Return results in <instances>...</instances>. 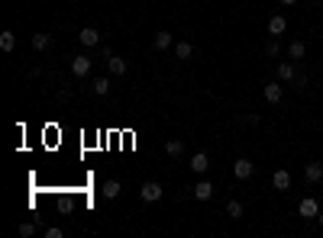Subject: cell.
Masks as SVG:
<instances>
[{
	"mask_svg": "<svg viewBox=\"0 0 323 238\" xmlns=\"http://www.w3.org/2000/svg\"><path fill=\"white\" fill-rule=\"evenodd\" d=\"M71 74L75 77H87V74H91V58H87V55H75L71 58Z\"/></svg>",
	"mask_w": 323,
	"mask_h": 238,
	"instance_id": "1",
	"label": "cell"
},
{
	"mask_svg": "<svg viewBox=\"0 0 323 238\" xmlns=\"http://www.w3.org/2000/svg\"><path fill=\"white\" fill-rule=\"evenodd\" d=\"M233 174H236L239 180H249L252 174H256V167H252L249 158H236V164H233Z\"/></svg>",
	"mask_w": 323,
	"mask_h": 238,
	"instance_id": "2",
	"label": "cell"
},
{
	"mask_svg": "<svg viewBox=\"0 0 323 238\" xmlns=\"http://www.w3.org/2000/svg\"><path fill=\"white\" fill-rule=\"evenodd\" d=\"M139 197H142V203H159L162 200V187L159 183H142V190H139Z\"/></svg>",
	"mask_w": 323,
	"mask_h": 238,
	"instance_id": "3",
	"label": "cell"
},
{
	"mask_svg": "<svg viewBox=\"0 0 323 238\" xmlns=\"http://www.w3.org/2000/svg\"><path fill=\"white\" fill-rule=\"evenodd\" d=\"M298 213H301L304 219H317V216H320L317 200H313V197H304V200H301V206H298Z\"/></svg>",
	"mask_w": 323,
	"mask_h": 238,
	"instance_id": "4",
	"label": "cell"
},
{
	"mask_svg": "<svg viewBox=\"0 0 323 238\" xmlns=\"http://www.w3.org/2000/svg\"><path fill=\"white\" fill-rule=\"evenodd\" d=\"M78 39H81V45H87V49H94V45H100V32L94 29V26H84L81 32H78Z\"/></svg>",
	"mask_w": 323,
	"mask_h": 238,
	"instance_id": "5",
	"label": "cell"
},
{
	"mask_svg": "<svg viewBox=\"0 0 323 238\" xmlns=\"http://www.w3.org/2000/svg\"><path fill=\"white\" fill-rule=\"evenodd\" d=\"M191 190H194V200H197V203H207V200L213 197V183H210V180H200V183H194Z\"/></svg>",
	"mask_w": 323,
	"mask_h": 238,
	"instance_id": "6",
	"label": "cell"
},
{
	"mask_svg": "<svg viewBox=\"0 0 323 238\" xmlns=\"http://www.w3.org/2000/svg\"><path fill=\"white\" fill-rule=\"evenodd\" d=\"M304 177H307L310 183H320L323 180V164L320 161H307L304 164Z\"/></svg>",
	"mask_w": 323,
	"mask_h": 238,
	"instance_id": "7",
	"label": "cell"
},
{
	"mask_svg": "<svg viewBox=\"0 0 323 238\" xmlns=\"http://www.w3.org/2000/svg\"><path fill=\"white\" fill-rule=\"evenodd\" d=\"M272 183H275V190H281V193L291 190V174H288L284 167H278V171L272 174Z\"/></svg>",
	"mask_w": 323,
	"mask_h": 238,
	"instance_id": "8",
	"label": "cell"
},
{
	"mask_svg": "<svg viewBox=\"0 0 323 238\" xmlns=\"http://www.w3.org/2000/svg\"><path fill=\"white\" fill-rule=\"evenodd\" d=\"M207 167H210V158H207L204 152H197L194 158H191V171L194 174H207Z\"/></svg>",
	"mask_w": 323,
	"mask_h": 238,
	"instance_id": "9",
	"label": "cell"
},
{
	"mask_svg": "<svg viewBox=\"0 0 323 238\" xmlns=\"http://www.w3.org/2000/svg\"><path fill=\"white\" fill-rule=\"evenodd\" d=\"M284 29H288V20H284L281 13H278V16H272V20H268V36H281Z\"/></svg>",
	"mask_w": 323,
	"mask_h": 238,
	"instance_id": "10",
	"label": "cell"
},
{
	"mask_svg": "<svg viewBox=\"0 0 323 238\" xmlns=\"http://www.w3.org/2000/svg\"><path fill=\"white\" fill-rule=\"evenodd\" d=\"M265 100L268 103H281V87H278V81H272V84H265Z\"/></svg>",
	"mask_w": 323,
	"mask_h": 238,
	"instance_id": "11",
	"label": "cell"
},
{
	"mask_svg": "<svg viewBox=\"0 0 323 238\" xmlns=\"http://www.w3.org/2000/svg\"><path fill=\"white\" fill-rule=\"evenodd\" d=\"M294 77H298L294 65L291 61H281V65H278V81H294Z\"/></svg>",
	"mask_w": 323,
	"mask_h": 238,
	"instance_id": "12",
	"label": "cell"
},
{
	"mask_svg": "<svg viewBox=\"0 0 323 238\" xmlns=\"http://www.w3.org/2000/svg\"><path fill=\"white\" fill-rule=\"evenodd\" d=\"M52 45V36H49V32H36V36H32V49H36V52H46Z\"/></svg>",
	"mask_w": 323,
	"mask_h": 238,
	"instance_id": "13",
	"label": "cell"
},
{
	"mask_svg": "<svg viewBox=\"0 0 323 238\" xmlns=\"http://www.w3.org/2000/svg\"><path fill=\"white\" fill-rule=\"evenodd\" d=\"M304 52H307V45H304L301 39H294L291 45H288V55H291L294 61H301V58H304Z\"/></svg>",
	"mask_w": 323,
	"mask_h": 238,
	"instance_id": "14",
	"label": "cell"
},
{
	"mask_svg": "<svg viewBox=\"0 0 323 238\" xmlns=\"http://www.w3.org/2000/svg\"><path fill=\"white\" fill-rule=\"evenodd\" d=\"M107 68H110V74H126V61L123 58H107Z\"/></svg>",
	"mask_w": 323,
	"mask_h": 238,
	"instance_id": "15",
	"label": "cell"
},
{
	"mask_svg": "<svg viewBox=\"0 0 323 238\" xmlns=\"http://www.w3.org/2000/svg\"><path fill=\"white\" fill-rule=\"evenodd\" d=\"M165 152H168L171 158H178L181 152H185V142H181V138H168V142H165Z\"/></svg>",
	"mask_w": 323,
	"mask_h": 238,
	"instance_id": "16",
	"label": "cell"
},
{
	"mask_svg": "<svg viewBox=\"0 0 323 238\" xmlns=\"http://www.w3.org/2000/svg\"><path fill=\"white\" fill-rule=\"evenodd\" d=\"M171 42H174V39H171L168 29H159V32H155V49H168Z\"/></svg>",
	"mask_w": 323,
	"mask_h": 238,
	"instance_id": "17",
	"label": "cell"
},
{
	"mask_svg": "<svg viewBox=\"0 0 323 238\" xmlns=\"http://www.w3.org/2000/svg\"><path fill=\"white\" fill-rule=\"evenodd\" d=\"M0 49H4V52H13V49H16V36H13L10 29L0 32Z\"/></svg>",
	"mask_w": 323,
	"mask_h": 238,
	"instance_id": "18",
	"label": "cell"
},
{
	"mask_svg": "<svg viewBox=\"0 0 323 238\" xmlns=\"http://www.w3.org/2000/svg\"><path fill=\"white\" fill-rule=\"evenodd\" d=\"M174 55H178L181 61H185V58H191V55H194V45H191V42H178V45H174Z\"/></svg>",
	"mask_w": 323,
	"mask_h": 238,
	"instance_id": "19",
	"label": "cell"
},
{
	"mask_svg": "<svg viewBox=\"0 0 323 238\" xmlns=\"http://www.w3.org/2000/svg\"><path fill=\"white\" fill-rule=\"evenodd\" d=\"M103 197H107V200H117V197H120V180H107V183H103Z\"/></svg>",
	"mask_w": 323,
	"mask_h": 238,
	"instance_id": "20",
	"label": "cell"
},
{
	"mask_svg": "<svg viewBox=\"0 0 323 238\" xmlns=\"http://www.w3.org/2000/svg\"><path fill=\"white\" fill-rule=\"evenodd\" d=\"M226 216H230V219H242V203L230 200V203H226Z\"/></svg>",
	"mask_w": 323,
	"mask_h": 238,
	"instance_id": "21",
	"label": "cell"
},
{
	"mask_svg": "<svg viewBox=\"0 0 323 238\" xmlns=\"http://www.w3.org/2000/svg\"><path fill=\"white\" fill-rule=\"evenodd\" d=\"M94 93H97V97L110 93V81H107V77H97V81H94Z\"/></svg>",
	"mask_w": 323,
	"mask_h": 238,
	"instance_id": "22",
	"label": "cell"
},
{
	"mask_svg": "<svg viewBox=\"0 0 323 238\" xmlns=\"http://www.w3.org/2000/svg\"><path fill=\"white\" fill-rule=\"evenodd\" d=\"M32 232H36V225H32V222H20V235L23 238H32Z\"/></svg>",
	"mask_w": 323,
	"mask_h": 238,
	"instance_id": "23",
	"label": "cell"
},
{
	"mask_svg": "<svg viewBox=\"0 0 323 238\" xmlns=\"http://www.w3.org/2000/svg\"><path fill=\"white\" fill-rule=\"evenodd\" d=\"M46 238H62V228H58V225H49V228H46Z\"/></svg>",
	"mask_w": 323,
	"mask_h": 238,
	"instance_id": "24",
	"label": "cell"
},
{
	"mask_svg": "<svg viewBox=\"0 0 323 238\" xmlns=\"http://www.w3.org/2000/svg\"><path fill=\"white\" fill-rule=\"evenodd\" d=\"M265 52H268V55H272V58H278V42L272 39V42H268V45H265Z\"/></svg>",
	"mask_w": 323,
	"mask_h": 238,
	"instance_id": "25",
	"label": "cell"
},
{
	"mask_svg": "<svg viewBox=\"0 0 323 238\" xmlns=\"http://www.w3.org/2000/svg\"><path fill=\"white\" fill-rule=\"evenodd\" d=\"M317 222H320V225H323V213H320V216H317Z\"/></svg>",
	"mask_w": 323,
	"mask_h": 238,
	"instance_id": "26",
	"label": "cell"
},
{
	"mask_svg": "<svg viewBox=\"0 0 323 238\" xmlns=\"http://www.w3.org/2000/svg\"><path fill=\"white\" fill-rule=\"evenodd\" d=\"M281 4H298V0H281Z\"/></svg>",
	"mask_w": 323,
	"mask_h": 238,
	"instance_id": "27",
	"label": "cell"
}]
</instances>
